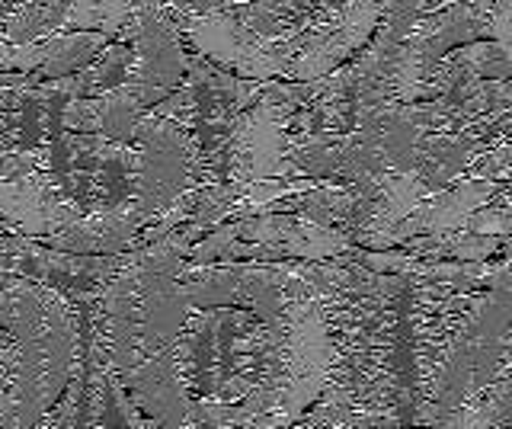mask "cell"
I'll return each instance as SVG.
<instances>
[{"mask_svg": "<svg viewBox=\"0 0 512 429\" xmlns=\"http://www.w3.org/2000/svg\"><path fill=\"white\" fill-rule=\"evenodd\" d=\"M148 113V106L138 97L132 84L112 87L96 97H77L64 109V132H96L106 138L132 141L138 119Z\"/></svg>", "mask_w": 512, "mask_h": 429, "instance_id": "cell-13", "label": "cell"}, {"mask_svg": "<svg viewBox=\"0 0 512 429\" xmlns=\"http://www.w3.org/2000/svg\"><path fill=\"white\" fill-rule=\"evenodd\" d=\"M352 244L356 241L346 231L327 228L301 212H256L240 218V237L221 260H330Z\"/></svg>", "mask_w": 512, "mask_h": 429, "instance_id": "cell-7", "label": "cell"}, {"mask_svg": "<svg viewBox=\"0 0 512 429\" xmlns=\"http://www.w3.org/2000/svg\"><path fill=\"white\" fill-rule=\"evenodd\" d=\"M20 4H26V0H4V13H10V10H16Z\"/></svg>", "mask_w": 512, "mask_h": 429, "instance_id": "cell-19", "label": "cell"}, {"mask_svg": "<svg viewBox=\"0 0 512 429\" xmlns=\"http://www.w3.org/2000/svg\"><path fill=\"white\" fill-rule=\"evenodd\" d=\"M388 10V0H346V4L308 33L304 49L288 65L282 81H320L349 65L368 42Z\"/></svg>", "mask_w": 512, "mask_h": 429, "instance_id": "cell-8", "label": "cell"}, {"mask_svg": "<svg viewBox=\"0 0 512 429\" xmlns=\"http://www.w3.org/2000/svg\"><path fill=\"white\" fill-rule=\"evenodd\" d=\"M135 148H138L135 202L154 221L192 186V173H196L199 164V141L189 125L148 109L138 119Z\"/></svg>", "mask_w": 512, "mask_h": 429, "instance_id": "cell-5", "label": "cell"}, {"mask_svg": "<svg viewBox=\"0 0 512 429\" xmlns=\"http://www.w3.org/2000/svg\"><path fill=\"white\" fill-rule=\"evenodd\" d=\"M464 81H512V42L477 39L452 49L429 74L426 100L445 97Z\"/></svg>", "mask_w": 512, "mask_h": 429, "instance_id": "cell-14", "label": "cell"}, {"mask_svg": "<svg viewBox=\"0 0 512 429\" xmlns=\"http://www.w3.org/2000/svg\"><path fill=\"white\" fill-rule=\"evenodd\" d=\"M71 0H26L16 10L4 13V42H39L64 33Z\"/></svg>", "mask_w": 512, "mask_h": 429, "instance_id": "cell-16", "label": "cell"}, {"mask_svg": "<svg viewBox=\"0 0 512 429\" xmlns=\"http://www.w3.org/2000/svg\"><path fill=\"white\" fill-rule=\"evenodd\" d=\"M122 39L132 42V68L125 84L138 90L148 109L186 84L189 52L183 49L180 26L164 0H141Z\"/></svg>", "mask_w": 512, "mask_h": 429, "instance_id": "cell-6", "label": "cell"}, {"mask_svg": "<svg viewBox=\"0 0 512 429\" xmlns=\"http://www.w3.org/2000/svg\"><path fill=\"white\" fill-rule=\"evenodd\" d=\"M132 401L154 426H192V394L176 359V346L167 343L151 353L135 369L122 372Z\"/></svg>", "mask_w": 512, "mask_h": 429, "instance_id": "cell-11", "label": "cell"}, {"mask_svg": "<svg viewBox=\"0 0 512 429\" xmlns=\"http://www.w3.org/2000/svg\"><path fill=\"white\" fill-rule=\"evenodd\" d=\"M138 4L141 0H71L68 17H64V33L90 29V33H106L109 39H122Z\"/></svg>", "mask_w": 512, "mask_h": 429, "instance_id": "cell-17", "label": "cell"}, {"mask_svg": "<svg viewBox=\"0 0 512 429\" xmlns=\"http://www.w3.org/2000/svg\"><path fill=\"white\" fill-rule=\"evenodd\" d=\"M503 426H512V413H509V417H506V423Z\"/></svg>", "mask_w": 512, "mask_h": 429, "instance_id": "cell-20", "label": "cell"}, {"mask_svg": "<svg viewBox=\"0 0 512 429\" xmlns=\"http://www.w3.org/2000/svg\"><path fill=\"white\" fill-rule=\"evenodd\" d=\"M151 221V215L138 202L119 205L106 212H87L77 218L71 228H64L52 237H42V244L71 250V253H128L135 250L138 234Z\"/></svg>", "mask_w": 512, "mask_h": 429, "instance_id": "cell-12", "label": "cell"}, {"mask_svg": "<svg viewBox=\"0 0 512 429\" xmlns=\"http://www.w3.org/2000/svg\"><path fill=\"white\" fill-rule=\"evenodd\" d=\"M500 193H503L500 180H490V177H464L458 183H448L439 193L426 196L397 228L378 237L372 250L400 247L404 241H410V237H420V234H442V231L464 228V221H468L480 205L493 202Z\"/></svg>", "mask_w": 512, "mask_h": 429, "instance_id": "cell-10", "label": "cell"}, {"mask_svg": "<svg viewBox=\"0 0 512 429\" xmlns=\"http://www.w3.org/2000/svg\"><path fill=\"white\" fill-rule=\"evenodd\" d=\"M80 372V317L58 289L4 269L0 426H39Z\"/></svg>", "mask_w": 512, "mask_h": 429, "instance_id": "cell-1", "label": "cell"}, {"mask_svg": "<svg viewBox=\"0 0 512 429\" xmlns=\"http://www.w3.org/2000/svg\"><path fill=\"white\" fill-rule=\"evenodd\" d=\"M490 145L487 138L455 135V132H423L416 148V173L429 183L432 193H439L448 183H455Z\"/></svg>", "mask_w": 512, "mask_h": 429, "instance_id": "cell-15", "label": "cell"}, {"mask_svg": "<svg viewBox=\"0 0 512 429\" xmlns=\"http://www.w3.org/2000/svg\"><path fill=\"white\" fill-rule=\"evenodd\" d=\"M0 215H4V231L42 241V237L71 228L87 212L64 193L61 180L52 170L39 167L0 183Z\"/></svg>", "mask_w": 512, "mask_h": 429, "instance_id": "cell-9", "label": "cell"}, {"mask_svg": "<svg viewBox=\"0 0 512 429\" xmlns=\"http://www.w3.org/2000/svg\"><path fill=\"white\" fill-rule=\"evenodd\" d=\"M333 362L336 340L327 305L311 285L285 308V394L276 413V426H292L301 417H308L320 394L330 388Z\"/></svg>", "mask_w": 512, "mask_h": 429, "instance_id": "cell-3", "label": "cell"}, {"mask_svg": "<svg viewBox=\"0 0 512 429\" xmlns=\"http://www.w3.org/2000/svg\"><path fill=\"white\" fill-rule=\"evenodd\" d=\"M468 177H490V180H512V138L503 145L487 148L468 167Z\"/></svg>", "mask_w": 512, "mask_h": 429, "instance_id": "cell-18", "label": "cell"}, {"mask_svg": "<svg viewBox=\"0 0 512 429\" xmlns=\"http://www.w3.org/2000/svg\"><path fill=\"white\" fill-rule=\"evenodd\" d=\"M176 26H180L183 36H189L192 49L199 55L240 77H253V81L285 77L288 65L308 42V33L295 39H266L228 7L183 13V17H176Z\"/></svg>", "mask_w": 512, "mask_h": 429, "instance_id": "cell-4", "label": "cell"}, {"mask_svg": "<svg viewBox=\"0 0 512 429\" xmlns=\"http://www.w3.org/2000/svg\"><path fill=\"white\" fill-rule=\"evenodd\" d=\"M512 327V292L487 289L471 295L432 388L420 404V423L448 426L455 413L496 381Z\"/></svg>", "mask_w": 512, "mask_h": 429, "instance_id": "cell-2", "label": "cell"}]
</instances>
